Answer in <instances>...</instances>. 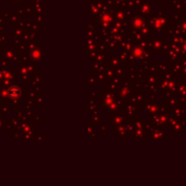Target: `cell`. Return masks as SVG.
<instances>
[{
	"instance_id": "6da1fadb",
	"label": "cell",
	"mask_w": 186,
	"mask_h": 186,
	"mask_svg": "<svg viewBox=\"0 0 186 186\" xmlns=\"http://www.w3.org/2000/svg\"><path fill=\"white\" fill-rule=\"evenodd\" d=\"M19 92H20V91L18 90V88H16V87H11L8 93H9V95H10L12 98H16V97H17V96L20 94Z\"/></svg>"
}]
</instances>
